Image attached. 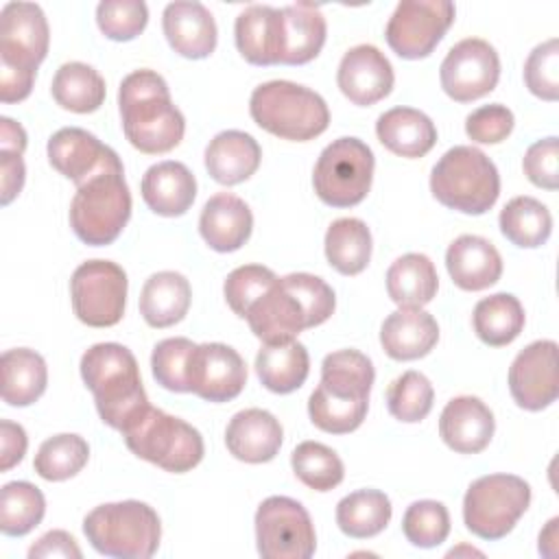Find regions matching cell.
Here are the masks:
<instances>
[{"mask_svg": "<svg viewBox=\"0 0 559 559\" xmlns=\"http://www.w3.org/2000/svg\"><path fill=\"white\" fill-rule=\"evenodd\" d=\"M0 17V66L37 72L50 41L41 7L35 2H9Z\"/></svg>", "mask_w": 559, "mask_h": 559, "instance_id": "9a60e30c", "label": "cell"}, {"mask_svg": "<svg viewBox=\"0 0 559 559\" xmlns=\"http://www.w3.org/2000/svg\"><path fill=\"white\" fill-rule=\"evenodd\" d=\"M277 282V275L262 264H245L234 269L225 284H223V295L227 306L234 310V314H238L240 319H245L247 310Z\"/></svg>", "mask_w": 559, "mask_h": 559, "instance_id": "c3c4849f", "label": "cell"}, {"mask_svg": "<svg viewBox=\"0 0 559 559\" xmlns=\"http://www.w3.org/2000/svg\"><path fill=\"white\" fill-rule=\"evenodd\" d=\"M81 378L94 395L100 419L120 432L151 406L138 360L120 343L92 345L81 356Z\"/></svg>", "mask_w": 559, "mask_h": 559, "instance_id": "3957f363", "label": "cell"}, {"mask_svg": "<svg viewBox=\"0 0 559 559\" xmlns=\"http://www.w3.org/2000/svg\"><path fill=\"white\" fill-rule=\"evenodd\" d=\"M74 314L90 328H111L124 314L127 273L111 260H87L70 280Z\"/></svg>", "mask_w": 559, "mask_h": 559, "instance_id": "8fae6325", "label": "cell"}, {"mask_svg": "<svg viewBox=\"0 0 559 559\" xmlns=\"http://www.w3.org/2000/svg\"><path fill=\"white\" fill-rule=\"evenodd\" d=\"M432 197L463 214H485L500 194V175L496 164L476 146H452L430 173Z\"/></svg>", "mask_w": 559, "mask_h": 559, "instance_id": "8992f818", "label": "cell"}, {"mask_svg": "<svg viewBox=\"0 0 559 559\" xmlns=\"http://www.w3.org/2000/svg\"><path fill=\"white\" fill-rule=\"evenodd\" d=\"M502 236L522 249L542 247L552 231L550 210L533 197H515L500 210Z\"/></svg>", "mask_w": 559, "mask_h": 559, "instance_id": "ab89813d", "label": "cell"}, {"mask_svg": "<svg viewBox=\"0 0 559 559\" xmlns=\"http://www.w3.org/2000/svg\"><path fill=\"white\" fill-rule=\"evenodd\" d=\"M373 166V153L362 140L338 138L321 151L314 164V192L330 207H354L371 188Z\"/></svg>", "mask_w": 559, "mask_h": 559, "instance_id": "30bf717a", "label": "cell"}, {"mask_svg": "<svg viewBox=\"0 0 559 559\" xmlns=\"http://www.w3.org/2000/svg\"><path fill=\"white\" fill-rule=\"evenodd\" d=\"M90 459V445L81 435L61 432L46 439L33 461L35 472L50 483L68 480L76 476Z\"/></svg>", "mask_w": 559, "mask_h": 559, "instance_id": "b9f144b4", "label": "cell"}, {"mask_svg": "<svg viewBox=\"0 0 559 559\" xmlns=\"http://www.w3.org/2000/svg\"><path fill=\"white\" fill-rule=\"evenodd\" d=\"M282 280L301 299L314 328L325 323L332 317L336 308V297H334V290L321 277L312 273H290V275H284Z\"/></svg>", "mask_w": 559, "mask_h": 559, "instance_id": "f907efd6", "label": "cell"}, {"mask_svg": "<svg viewBox=\"0 0 559 559\" xmlns=\"http://www.w3.org/2000/svg\"><path fill=\"white\" fill-rule=\"evenodd\" d=\"M443 92L456 103H472L498 85L500 57L496 48L478 37L454 44L439 68Z\"/></svg>", "mask_w": 559, "mask_h": 559, "instance_id": "5bb4252c", "label": "cell"}, {"mask_svg": "<svg viewBox=\"0 0 559 559\" xmlns=\"http://www.w3.org/2000/svg\"><path fill=\"white\" fill-rule=\"evenodd\" d=\"M325 258L341 275H358L371 260V231L360 218H336L325 231Z\"/></svg>", "mask_w": 559, "mask_h": 559, "instance_id": "8d00e7d4", "label": "cell"}, {"mask_svg": "<svg viewBox=\"0 0 559 559\" xmlns=\"http://www.w3.org/2000/svg\"><path fill=\"white\" fill-rule=\"evenodd\" d=\"M393 507L380 489H358L336 504L338 528L354 539H367L382 533L391 520Z\"/></svg>", "mask_w": 559, "mask_h": 559, "instance_id": "74e56055", "label": "cell"}, {"mask_svg": "<svg viewBox=\"0 0 559 559\" xmlns=\"http://www.w3.org/2000/svg\"><path fill=\"white\" fill-rule=\"evenodd\" d=\"M404 537L417 548H435L450 535V513L443 502L417 500L402 518Z\"/></svg>", "mask_w": 559, "mask_h": 559, "instance_id": "f6af8a7d", "label": "cell"}, {"mask_svg": "<svg viewBox=\"0 0 559 559\" xmlns=\"http://www.w3.org/2000/svg\"><path fill=\"white\" fill-rule=\"evenodd\" d=\"M46 513L44 493L26 480L7 483L0 491V531L9 537L31 533Z\"/></svg>", "mask_w": 559, "mask_h": 559, "instance_id": "60d3db41", "label": "cell"}, {"mask_svg": "<svg viewBox=\"0 0 559 559\" xmlns=\"http://www.w3.org/2000/svg\"><path fill=\"white\" fill-rule=\"evenodd\" d=\"M26 148V131L20 122L2 116L0 118V151H11L22 155Z\"/></svg>", "mask_w": 559, "mask_h": 559, "instance_id": "6f0895ef", "label": "cell"}, {"mask_svg": "<svg viewBox=\"0 0 559 559\" xmlns=\"http://www.w3.org/2000/svg\"><path fill=\"white\" fill-rule=\"evenodd\" d=\"M24 179H26V168H24L22 155L11 151H0V181H2L0 203L2 205H9L22 192Z\"/></svg>", "mask_w": 559, "mask_h": 559, "instance_id": "9f6ffc18", "label": "cell"}, {"mask_svg": "<svg viewBox=\"0 0 559 559\" xmlns=\"http://www.w3.org/2000/svg\"><path fill=\"white\" fill-rule=\"evenodd\" d=\"M393 81L395 74L391 61L371 44L349 48L336 72V83L343 96L360 107H369L389 96Z\"/></svg>", "mask_w": 559, "mask_h": 559, "instance_id": "ffe728a7", "label": "cell"}, {"mask_svg": "<svg viewBox=\"0 0 559 559\" xmlns=\"http://www.w3.org/2000/svg\"><path fill=\"white\" fill-rule=\"evenodd\" d=\"M83 533L105 557L148 559L159 548L162 522L146 502L122 500L94 507L83 520Z\"/></svg>", "mask_w": 559, "mask_h": 559, "instance_id": "277c9868", "label": "cell"}, {"mask_svg": "<svg viewBox=\"0 0 559 559\" xmlns=\"http://www.w3.org/2000/svg\"><path fill=\"white\" fill-rule=\"evenodd\" d=\"M253 214L249 205L231 194L218 192L210 197L199 216V231L205 245L218 253L238 251L251 236Z\"/></svg>", "mask_w": 559, "mask_h": 559, "instance_id": "d4e9b609", "label": "cell"}, {"mask_svg": "<svg viewBox=\"0 0 559 559\" xmlns=\"http://www.w3.org/2000/svg\"><path fill=\"white\" fill-rule=\"evenodd\" d=\"M454 15L450 0H402L386 22V44L402 59H424L443 39Z\"/></svg>", "mask_w": 559, "mask_h": 559, "instance_id": "4fadbf2b", "label": "cell"}, {"mask_svg": "<svg viewBox=\"0 0 559 559\" xmlns=\"http://www.w3.org/2000/svg\"><path fill=\"white\" fill-rule=\"evenodd\" d=\"M439 341L435 317L421 308H400L380 328V345L393 360H417L430 354Z\"/></svg>", "mask_w": 559, "mask_h": 559, "instance_id": "4316f807", "label": "cell"}, {"mask_svg": "<svg viewBox=\"0 0 559 559\" xmlns=\"http://www.w3.org/2000/svg\"><path fill=\"white\" fill-rule=\"evenodd\" d=\"M46 151L50 166L76 188L103 173H124L118 153L79 127H63L52 133Z\"/></svg>", "mask_w": 559, "mask_h": 559, "instance_id": "e0dca14e", "label": "cell"}, {"mask_svg": "<svg viewBox=\"0 0 559 559\" xmlns=\"http://www.w3.org/2000/svg\"><path fill=\"white\" fill-rule=\"evenodd\" d=\"M122 437L135 456L173 474L190 472L205 454L203 437L194 426L155 406L133 419Z\"/></svg>", "mask_w": 559, "mask_h": 559, "instance_id": "52a82bcc", "label": "cell"}, {"mask_svg": "<svg viewBox=\"0 0 559 559\" xmlns=\"http://www.w3.org/2000/svg\"><path fill=\"white\" fill-rule=\"evenodd\" d=\"M290 465L295 476L314 491H330L345 476L338 454L319 441H301L290 454Z\"/></svg>", "mask_w": 559, "mask_h": 559, "instance_id": "7bdbcfd3", "label": "cell"}, {"mask_svg": "<svg viewBox=\"0 0 559 559\" xmlns=\"http://www.w3.org/2000/svg\"><path fill=\"white\" fill-rule=\"evenodd\" d=\"M140 190L151 212L170 218L190 210L197 197V179L186 164L166 159L144 173Z\"/></svg>", "mask_w": 559, "mask_h": 559, "instance_id": "83f0119b", "label": "cell"}, {"mask_svg": "<svg viewBox=\"0 0 559 559\" xmlns=\"http://www.w3.org/2000/svg\"><path fill=\"white\" fill-rule=\"evenodd\" d=\"M238 52L251 66H277L284 52V15L271 4H251L234 24Z\"/></svg>", "mask_w": 559, "mask_h": 559, "instance_id": "7402d4cb", "label": "cell"}, {"mask_svg": "<svg viewBox=\"0 0 559 559\" xmlns=\"http://www.w3.org/2000/svg\"><path fill=\"white\" fill-rule=\"evenodd\" d=\"M496 430V419L491 408L474 397L459 395L452 397L439 417V435L443 443L459 454L483 452Z\"/></svg>", "mask_w": 559, "mask_h": 559, "instance_id": "44dd1931", "label": "cell"}, {"mask_svg": "<svg viewBox=\"0 0 559 559\" xmlns=\"http://www.w3.org/2000/svg\"><path fill=\"white\" fill-rule=\"evenodd\" d=\"M262 148L253 135L227 129L216 133L205 146V168L210 177L223 186L247 181L260 166Z\"/></svg>", "mask_w": 559, "mask_h": 559, "instance_id": "f1b7e54d", "label": "cell"}, {"mask_svg": "<svg viewBox=\"0 0 559 559\" xmlns=\"http://www.w3.org/2000/svg\"><path fill=\"white\" fill-rule=\"evenodd\" d=\"M190 282L177 271L153 273L140 293V314L151 328H170L179 323L190 308Z\"/></svg>", "mask_w": 559, "mask_h": 559, "instance_id": "4dcf8cb0", "label": "cell"}, {"mask_svg": "<svg viewBox=\"0 0 559 559\" xmlns=\"http://www.w3.org/2000/svg\"><path fill=\"white\" fill-rule=\"evenodd\" d=\"M476 336L489 347L513 343L524 330V308L511 293L483 297L472 314Z\"/></svg>", "mask_w": 559, "mask_h": 559, "instance_id": "d590c367", "label": "cell"}, {"mask_svg": "<svg viewBox=\"0 0 559 559\" xmlns=\"http://www.w3.org/2000/svg\"><path fill=\"white\" fill-rule=\"evenodd\" d=\"M524 83L531 94L555 103L559 98V39L537 44L524 63Z\"/></svg>", "mask_w": 559, "mask_h": 559, "instance_id": "681fc988", "label": "cell"}, {"mask_svg": "<svg viewBox=\"0 0 559 559\" xmlns=\"http://www.w3.org/2000/svg\"><path fill=\"white\" fill-rule=\"evenodd\" d=\"M247 384L242 356L225 343H201L188 360V389L205 402H229Z\"/></svg>", "mask_w": 559, "mask_h": 559, "instance_id": "ac0fdd59", "label": "cell"}, {"mask_svg": "<svg viewBox=\"0 0 559 559\" xmlns=\"http://www.w3.org/2000/svg\"><path fill=\"white\" fill-rule=\"evenodd\" d=\"M50 92L59 107L74 114H92L103 105L107 87L92 66L70 61L55 72Z\"/></svg>", "mask_w": 559, "mask_h": 559, "instance_id": "f35d334b", "label": "cell"}, {"mask_svg": "<svg viewBox=\"0 0 559 559\" xmlns=\"http://www.w3.org/2000/svg\"><path fill=\"white\" fill-rule=\"evenodd\" d=\"M255 544L264 559H308L314 555V524L301 502L271 496L255 511Z\"/></svg>", "mask_w": 559, "mask_h": 559, "instance_id": "7c38bea8", "label": "cell"}, {"mask_svg": "<svg viewBox=\"0 0 559 559\" xmlns=\"http://www.w3.org/2000/svg\"><path fill=\"white\" fill-rule=\"evenodd\" d=\"M376 135L384 148L408 159L424 157L437 144L435 122L413 107H393L380 114Z\"/></svg>", "mask_w": 559, "mask_h": 559, "instance_id": "f546056e", "label": "cell"}, {"mask_svg": "<svg viewBox=\"0 0 559 559\" xmlns=\"http://www.w3.org/2000/svg\"><path fill=\"white\" fill-rule=\"evenodd\" d=\"M245 319L262 343L295 341L299 332L314 328L306 306L282 277L247 310Z\"/></svg>", "mask_w": 559, "mask_h": 559, "instance_id": "d6986e66", "label": "cell"}, {"mask_svg": "<svg viewBox=\"0 0 559 559\" xmlns=\"http://www.w3.org/2000/svg\"><path fill=\"white\" fill-rule=\"evenodd\" d=\"M131 218V192L124 173H103L76 188L70 227L90 247L111 245Z\"/></svg>", "mask_w": 559, "mask_h": 559, "instance_id": "ba28073f", "label": "cell"}, {"mask_svg": "<svg viewBox=\"0 0 559 559\" xmlns=\"http://www.w3.org/2000/svg\"><path fill=\"white\" fill-rule=\"evenodd\" d=\"M284 15V52L282 66H304L312 61L328 35V24L319 7L310 2H297L282 7Z\"/></svg>", "mask_w": 559, "mask_h": 559, "instance_id": "1f68e13d", "label": "cell"}, {"mask_svg": "<svg viewBox=\"0 0 559 559\" xmlns=\"http://www.w3.org/2000/svg\"><path fill=\"white\" fill-rule=\"evenodd\" d=\"M557 526H559V518H552L546 524V528L539 533V552L546 555V557H555L557 555V542H559Z\"/></svg>", "mask_w": 559, "mask_h": 559, "instance_id": "680465c9", "label": "cell"}, {"mask_svg": "<svg viewBox=\"0 0 559 559\" xmlns=\"http://www.w3.org/2000/svg\"><path fill=\"white\" fill-rule=\"evenodd\" d=\"M26 432L20 424L2 419L0 421V472H9L15 467L26 454Z\"/></svg>", "mask_w": 559, "mask_h": 559, "instance_id": "db71d44e", "label": "cell"}, {"mask_svg": "<svg viewBox=\"0 0 559 559\" xmlns=\"http://www.w3.org/2000/svg\"><path fill=\"white\" fill-rule=\"evenodd\" d=\"M282 424L262 408L238 411L225 428V445L229 454L245 463H266L282 448Z\"/></svg>", "mask_w": 559, "mask_h": 559, "instance_id": "cb8c5ba5", "label": "cell"}, {"mask_svg": "<svg viewBox=\"0 0 559 559\" xmlns=\"http://www.w3.org/2000/svg\"><path fill=\"white\" fill-rule=\"evenodd\" d=\"M2 400L9 406H31L48 384L46 360L28 347L7 349L2 354Z\"/></svg>", "mask_w": 559, "mask_h": 559, "instance_id": "e575fe53", "label": "cell"}, {"mask_svg": "<svg viewBox=\"0 0 559 559\" xmlns=\"http://www.w3.org/2000/svg\"><path fill=\"white\" fill-rule=\"evenodd\" d=\"M439 277L424 253H404L386 271V293L400 308H424L437 295Z\"/></svg>", "mask_w": 559, "mask_h": 559, "instance_id": "836d02e7", "label": "cell"}, {"mask_svg": "<svg viewBox=\"0 0 559 559\" xmlns=\"http://www.w3.org/2000/svg\"><path fill=\"white\" fill-rule=\"evenodd\" d=\"M310 371V356L299 341L264 343L255 356V373L260 382L280 395L297 391Z\"/></svg>", "mask_w": 559, "mask_h": 559, "instance_id": "d6a6232c", "label": "cell"}, {"mask_svg": "<svg viewBox=\"0 0 559 559\" xmlns=\"http://www.w3.org/2000/svg\"><path fill=\"white\" fill-rule=\"evenodd\" d=\"M435 389L430 380L419 371H404L386 389L389 413L404 424H417L432 411Z\"/></svg>", "mask_w": 559, "mask_h": 559, "instance_id": "ee69618b", "label": "cell"}, {"mask_svg": "<svg viewBox=\"0 0 559 559\" xmlns=\"http://www.w3.org/2000/svg\"><path fill=\"white\" fill-rule=\"evenodd\" d=\"M513 122V111L507 105H483L465 118V133L472 142L498 144L509 138Z\"/></svg>", "mask_w": 559, "mask_h": 559, "instance_id": "816d5d0a", "label": "cell"}, {"mask_svg": "<svg viewBox=\"0 0 559 559\" xmlns=\"http://www.w3.org/2000/svg\"><path fill=\"white\" fill-rule=\"evenodd\" d=\"M531 504V487L513 474L476 478L463 498V522L480 539H502Z\"/></svg>", "mask_w": 559, "mask_h": 559, "instance_id": "9c48e42d", "label": "cell"}, {"mask_svg": "<svg viewBox=\"0 0 559 559\" xmlns=\"http://www.w3.org/2000/svg\"><path fill=\"white\" fill-rule=\"evenodd\" d=\"M509 391L524 411H544L559 395V358L555 341H533L509 367Z\"/></svg>", "mask_w": 559, "mask_h": 559, "instance_id": "2e32d148", "label": "cell"}, {"mask_svg": "<svg viewBox=\"0 0 559 559\" xmlns=\"http://www.w3.org/2000/svg\"><path fill=\"white\" fill-rule=\"evenodd\" d=\"M376 371L358 349H338L323 358L321 382L308 400L310 421L330 435L354 432L367 415Z\"/></svg>", "mask_w": 559, "mask_h": 559, "instance_id": "7a4b0ae2", "label": "cell"}, {"mask_svg": "<svg viewBox=\"0 0 559 559\" xmlns=\"http://www.w3.org/2000/svg\"><path fill=\"white\" fill-rule=\"evenodd\" d=\"M124 138L146 155L173 151L186 133V118L173 105L168 83L155 70H133L118 90Z\"/></svg>", "mask_w": 559, "mask_h": 559, "instance_id": "6da1fadb", "label": "cell"}, {"mask_svg": "<svg viewBox=\"0 0 559 559\" xmlns=\"http://www.w3.org/2000/svg\"><path fill=\"white\" fill-rule=\"evenodd\" d=\"M148 22V7L142 0H103L96 7V24L107 39H135Z\"/></svg>", "mask_w": 559, "mask_h": 559, "instance_id": "7dc6e473", "label": "cell"}, {"mask_svg": "<svg viewBox=\"0 0 559 559\" xmlns=\"http://www.w3.org/2000/svg\"><path fill=\"white\" fill-rule=\"evenodd\" d=\"M528 181L544 190H557L559 186V140L555 135L533 142L522 159Z\"/></svg>", "mask_w": 559, "mask_h": 559, "instance_id": "f5cc1de1", "label": "cell"}, {"mask_svg": "<svg viewBox=\"0 0 559 559\" xmlns=\"http://www.w3.org/2000/svg\"><path fill=\"white\" fill-rule=\"evenodd\" d=\"M197 345L186 336L164 338L153 347L151 369L159 386L175 393H190L188 389V360Z\"/></svg>", "mask_w": 559, "mask_h": 559, "instance_id": "bcb514c9", "label": "cell"}, {"mask_svg": "<svg viewBox=\"0 0 559 559\" xmlns=\"http://www.w3.org/2000/svg\"><path fill=\"white\" fill-rule=\"evenodd\" d=\"M41 557H68V559H81L83 552L76 546V539L66 531H48L41 535L31 548L28 559H41Z\"/></svg>", "mask_w": 559, "mask_h": 559, "instance_id": "11a10c76", "label": "cell"}, {"mask_svg": "<svg viewBox=\"0 0 559 559\" xmlns=\"http://www.w3.org/2000/svg\"><path fill=\"white\" fill-rule=\"evenodd\" d=\"M162 28L170 48L186 59H205L216 48V22L197 0L166 4L162 13Z\"/></svg>", "mask_w": 559, "mask_h": 559, "instance_id": "603a6c76", "label": "cell"}, {"mask_svg": "<svg viewBox=\"0 0 559 559\" xmlns=\"http://www.w3.org/2000/svg\"><path fill=\"white\" fill-rule=\"evenodd\" d=\"M253 122L293 142H308L330 124L328 103L306 85L293 81H269L258 85L249 98Z\"/></svg>", "mask_w": 559, "mask_h": 559, "instance_id": "5b68a950", "label": "cell"}, {"mask_svg": "<svg viewBox=\"0 0 559 559\" xmlns=\"http://www.w3.org/2000/svg\"><path fill=\"white\" fill-rule=\"evenodd\" d=\"M445 269L459 288L476 293L500 280L502 258L487 238L463 234L450 242L445 251Z\"/></svg>", "mask_w": 559, "mask_h": 559, "instance_id": "484cf974", "label": "cell"}, {"mask_svg": "<svg viewBox=\"0 0 559 559\" xmlns=\"http://www.w3.org/2000/svg\"><path fill=\"white\" fill-rule=\"evenodd\" d=\"M459 552H469V555H483L480 550H474V548H465V546H461V548H452V550L448 552V557H456Z\"/></svg>", "mask_w": 559, "mask_h": 559, "instance_id": "91938a15", "label": "cell"}]
</instances>
